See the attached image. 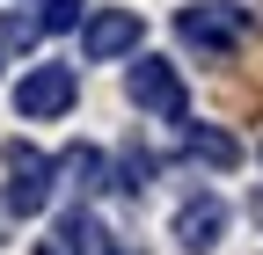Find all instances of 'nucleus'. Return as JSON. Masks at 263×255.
<instances>
[{
    "label": "nucleus",
    "mask_w": 263,
    "mask_h": 255,
    "mask_svg": "<svg viewBox=\"0 0 263 255\" xmlns=\"http://www.w3.org/2000/svg\"><path fill=\"white\" fill-rule=\"evenodd\" d=\"M256 29V15L249 8H234V0H197V8H183L176 15V37L183 44H197V51H212V58H227L241 37Z\"/></svg>",
    "instance_id": "1"
},
{
    "label": "nucleus",
    "mask_w": 263,
    "mask_h": 255,
    "mask_svg": "<svg viewBox=\"0 0 263 255\" xmlns=\"http://www.w3.org/2000/svg\"><path fill=\"white\" fill-rule=\"evenodd\" d=\"M124 95H132V110H146V117H168V124L190 117V88H183V73L168 58H139V66L124 73Z\"/></svg>",
    "instance_id": "2"
},
{
    "label": "nucleus",
    "mask_w": 263,
    "mask_h": 255,
    "mask_svg": "<svg viewBox=\"0 0 263 255\" xmlns=\"http://www.w3.org/2000/svg\"><path fill=\"white\" fill-rule=\"evenodd\" d=\"M73 95H81V73L73 66H59V58H51V66H29L22 80H15V117H66V110H73Z\"/></svg>",
    "instance_id": "3"
},
{
    "label": "nucleus",
    "mask_w": 263,
    "mask_h": 255,
    "mask_svg": "<svg viewBox=\"0 0 263 255\" xmlns=\"http://www.w3.org/2000/svg\"><path fill=\"white\" fill-rule=\"evenodd\" d=\"M0 161H8V211L15 219H37L51 204V161H44L37 146H22V139H8Z\"/></svg>",
    "instance_id": "4"
},
{
    "label": "nucleus",
    "mask_w": 263,
    "mask_h": 255,
    "mask_svg": "<svg viewBox=\"0 0 263 255\" xmlns=\"http://www.w3.org/2000/svg\"><path fill=\"white\" fill-rule=\"evenodd\" d=\"M139 37H146L139 8H95L81 22V58H124V51H139Z\"/></svg>",
    "instance_id": "5"
},
{
    "label": "nucleus",
    "mask_w": 263,
    "mask_h": 255,
    "mask_svg": "<svg viewBox=\"0 0 263 255\" xmlns=\"http://www.w3.org/2000/svg\"><path fill=\"white\" fill-rule=\"evenodd\" d=\"M219 233H227V204L212 197V189H197V197H183V204H176V248L212 255V248H219Z\"/></svg>",
    "instance_id": "6"
},
{
    "label": "nucleus",
    "mask_w": 263,
    "mask_h": 255,
    "mask_svg": "<svg viewBox=\"0 0 263 255\" xmlns=\"http://www.w3.org/2000/svg\"><path fill=\"white\" fill-rule=\"evenodd\" d=\"M183 146H190V161H205V168H241V139H227L219 124H190Z\"/></svg>",
    "instance_id": "7"
},
{
    "label": "nucleus",
    "mask_w": 263,
    "mask_h": 255,
    "mask_svg": "<svg viewBox=\"0 0 263 255\" xmlns=\"http://www.w3.org/2000/svg\"><path fill=\"white\" fill-rule=\"evenodd\" d=\"M59 175H66V189H73V197H95V189L110 182L95 146H66V153H59Z\"/></svg>",
    "instance_id": "8"
},
{
    "label": "nucleus",
    "mask_w": 263,
    "mask_h": 255,
    "mask_svg": "<svg viewBox=\"0 0 263 255\" xmlns=\"http://www.w3.org/2000/svg\"><path fill=\"white\" fill-rule=\"evenodd\" d=\"M154 175H161V161H154L139 139H124V153H117V189H124V197H146Z\"/></svg>",
    "instance_id": "9"
},
{
    "label": "nucleus",
    "mask_w": 263,
    "mask_h": 255,
    "mask_svg": "<svg viewBox=\"0 0 263 255\" xmlns=\"http://www.w3.org/2000/svg\"><path fill=\"white\" fill-rule=\"evenodd\" d=\"M44 29H37V15H0V58H15V51H29Z\"/></svg>",
    "instance_id": "10"
},
{
    "label": "nucleus",
    "mask_w": 263,
    "mask_h": 255,
    "mask_svg": "<svg viewBox=\"0 0 263 255\" xmlns=\"http://www.w3.org/2000/svg\"><path fill=\"white\" fill-rule=\"evenodd\" d=\"M88 22V0H44V15H37V29H81Z\"/></svg>",
    "instance_id": "11"
}]
</instances>
